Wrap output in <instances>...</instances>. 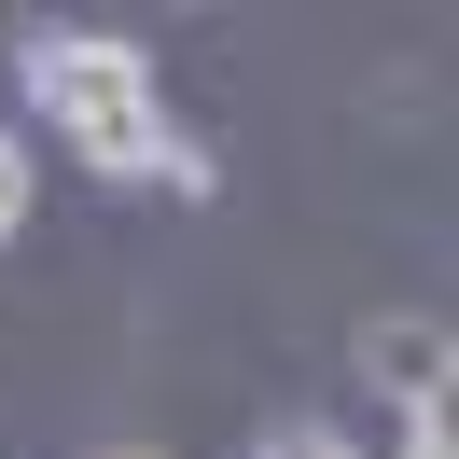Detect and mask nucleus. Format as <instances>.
I'll list each match as a JSON object with an SVG mask.
<instances>
[{"mask_svg": "<svg viewBox=\"0 0 459 459\" xmlns=\"http://www.w3.org/2000/svg\"><path fill=\"white\" fill-rule=\"evenodd\" d=\"M14 70H29V112L70 140V168L209 195V153H181V126H168V98H153V56H140V42H112V29H42Z\"/></svg>", "mask_w": 459, "mask_h": 459, "instance_id": "1", "label": "nucleus"}, {"mask_svg": "<svg viewBox=\"0 0 459 459\" xmlns=\"http://www.w3.org/2000/svg\"><path fill=\"white\" fill-rule=\"evenodd\" d=\"M362 390H390L403 418L446 403V390H459V334H446L431 307H376V320H362Z\"/></svg>", "mask_w": 459, "mask_h": 459, "instance_id": "2", "label": "nucleus"}, {"mask_svg": "<svg viewBox=\"0 0 459 459\" xmlns=\"http://www.w3.org/2000/svg\"><path fill=\"white\" fill-rule=\"evenodd\" d=\"M29 195H42V168H29V140L0 126V237H29Z\"/></svg>", "mask_w": 459, "mask_h": 459, "instance_id": "3", "label": "nucleus"}, {"mask_svg": "<svg viewBox=\"0 0 459 459\" xmlns=\"http://www.w3.org/2000/svg\"><path fill=\"white\" fill-rule=\"evenodd\" d=\"M403 459H459V418H446V403H418V418H403Z\"/></svg>", "mask_w": 459, "mask_h": 459, "instance_id": "4", "label": "nucleus"}, {"mask_svg": "<svg viewBox=\"0 0 459 459\" xmlns=\"http://www.w3.org/2000/svg\"><path fill=\"white\" fill-rule=\"evenodd\" d=\"M264 459H362V446H334V431H279Z\"/></svg>", "mask_w": 459, "mask_h": 459, "instance_id": "5", "label": "nucleus"}]
</instances>
